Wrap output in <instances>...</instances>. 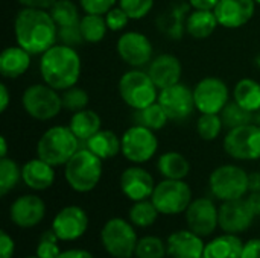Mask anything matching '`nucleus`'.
I'll return each mask as SVG.
<instances>
[{"label":"nucleus","instance_id":"obj_1","mask_svg":"<svg viewBox=\"0 0 260 258\" xmlns=\"http://www.w3.org/2000/svg\"><path fill=\"white\" fill-rule=\"evenodd\" d=\"M14 35L30 55H43L58 41V26L49 11L21 8L14 18Z\"/></svg>","mask_w":260,"mask_h":258},{"label":"nucleus","instance_id":"obj_2","mask_svg":"<svg viewBox=\"0 0 260 258\" xmlns=\"http://www.w3.org/2000/svg\"><path fill=\"white\" fill-rule=\"evenodd\" d=\"M82 70L79 53L75 47L56 43L41 55L40 75L43 82L58 91H64L78 84Z\"/></svg>","mask_w":260,"mask_h":258},{"label":"nucleus","instance_id":"obj_3","mask_svg":"<svg viewBox=\"0 0 260 258\" xmlns=\"http://www.w3.org/2000/svg\"><path fill=\"white\" fill-rule=\"evenodd\" d=\"M81 141L69 126H52L43 132L37 143V157L47 161L53 167L66 166V163L81 149Z\"/></svg>","mask_w":260,"mask_h":258},{"label":"nucleus","instance_id":"obj_4","mask_svg":"<svg viewBox=\"0 0 260 258\" xmlns=\"http://www.w3.org/2000/svg\"><path fill=\"white\" fill-rule=\"evenodd\" d=\"M64 178L72 190L88 193L98 187L102 178V160L87 148L79 149L66 163Z\"/></svg>","mask_w":260,"mask_h":258},{"label":"nucleus","instance_id":"obj_5","mask_svg":"<svg viewBox=\"0 0 260 258\" xmlns=\"http://www.w3.org/2000/svg\"><path fill=\"white\" fill-rule=\"evenodd\" d=\"M158 88L148 75L140 68H131L119 79L120 99L134 111L143 109L158 100Z\"/></svg>","mask_w":260,"mask_h":258},{"label":"nucleus","instance_id":"obj_6","mask_svg":"<svg viewBox=\"0 0 260 258\" xmlns=\"http://www.w3.org/2000/svg\"><path fill=\"white\" fill-rule=\"evenodd\" d=\"M24 113L38 122L55 119L62 109V99L58 90L47 84H32L21 94Z\"/></svg>","mask_w":260,"mask_h":258},{"label":"nucleus","instance_id":"obj_7","mask_svg":"<svg viewBox=\"0 0 260 258\" xmlns=\"http://www.w3.org/2000/svg\"><path fill=\"white\" fill-rule=\"evenodd\" d=\"M209 187L212 195L225 202L244 198L248 190V173L235 164H224L216 167L209 176Z\"/></svg>","mask_w":260,"mask_h":258},{"label":"nucleus","instance_id":"obj_8","mask_svg":"<svg viewBox=\"0 0 260 258\" xmlns=\"http://www.w3.org/2000/svg\"><path fill=\"white\" fill-rule=\"evenodd\" d=\"M101 242L107 254L113 258H122L134 255L139 239L131 222L120 217H113L102 227Z\"/></svg>","mask_w":260,"mask_h":258},{"label":"nucleus","instance_id":"obj_9","mask_svg":"<svg viewBox=\"0 0 260 258\" xmlns=\"http://www.w3.org/2000/svg\"><path fill=\"white\" fill-rule=\"evenodd\" d=\"M151 201L154 202L160 214L175 216L180 213H186L187 207L193 199L192 190L184 179L165 178L155 186Z\"/></svg>","mask_w":260,"mask_h":258},{"label":"nucleus","instance_id":"obj_10","mask_svg":"<svg viewBox=\"0 0 260 258\" xmlns=\"http://www.w3.org/2000/svg\"><path fill=\"white\" fill-rule=\"evenodd\" d=\"M158 151V138L155 131L133 125L122 135V155L133 164H145L155 157Z\"/></svg>","mask_w":260,"mask_h":258},{"label":"nucleus","instance_id":"obj_11","mask_svg":"<svg viewBox=\"0 0 260 258\" xmlns=\"http://www.w3.org/2000/svg\"><path fill=\"white\" fill-rule=\"evenodd\" d=\"M224 151L239 161L260 160V125L248 123L229 129L224 137Z\"/></svg>","mask_w":260,"mask_h":258},{"label":"nucleus","instance_id":"obj_12","mask_svg":"<svg viewBox=\"0 0 260 258\" xmlns=\"http://www.w3.org/2000/svg\"><path fill=\"white\" fill-rule=\"evenodd\" d=\"M195 108L200 114H221L230 102L229 85L215 76L201 79L193 88Z\"/></svg>","mask_w":260,"mask_h":258},{"label":"nucleus","instance_id":"obj_13","mask_svg":"<svg viewBox=\"0 0 260 258\" xmlns=\"http://www.w3.org/2000/svg\"><path fill=\"white\" fill-rule=\"evenodd\" d=\"M116 52L119 58L133 68H142L152 61L154 47L151 40L137 30L122 33L116 43Z\"/></svg>","mask_w":260,"mask_h":258},{"label":"nucleus","instance_id":"obj_14","mask_svg":"<svg viewBox=\"0 0 260 258\" xmlns=\"http://www.w3.org/2000/svg\"><path fill=\"white\" fill-rule=\"evenodd\" d=\"M158 103L163 106L169 120L172 122H184L197 109L193 90L181 82L160 90Z\"/></svg>","mask_w":260,"mask_h":258},{"label":"nucleus","instance_id":"obj_15","mask_svg":"<svg viewBox=\"0 0 260 258\" xmlns=\"http://www.w3.org/2000/svg\"><path fill=\"white\" fill-rule=\"evenodd\" d=\"M186 222L190 231L207 237L219 227V208L209 198H197L186 210Z\"/></svg>","mask_w":260,"mask_h":258},{"label":"nucleus","instance_id":"obj_16","mask_svg":"<svg viewBox=\"0 0 260 258\" xmlns=\"http://www.w3.org/2000/svg\"><path fill=\"white\" fill-rule=\"evenodd\" d=\"M87 228L88 216L78 205H67L61 208L52 220V230L61 242H75L81 239Z\"/></svg>","mask_w":260,"mask_h":258},{"label":"nucleus","instance_id":"obj_17","mask_svg":"<svg viewBox=\"0 0 260 258\" xmlns=\"http://www.w3.org/2000/svg\"><path fill=\"white\" fill-rule=\"evenodd\" d=\"M254 217V213L244 198L225 201L219 207V228L229 234H241L247 231Z\"/></svg>","mask_w":260,"mask_h":258},{"label":"nucleus","instance_id":"obj_18","mask_svg":"<svg viewBox=\"0 0 260 258\" xmlns=\"http://www.w3.org/2000/svg\"><path fill=\"white\" fill-rule=\"evenodd\" d=\"M46 216V204L37 195L18 196L9 208V217L14 225L23 230L37 227Z\"/></svg>","mask_w":260,"mask_h":258},{"label":"nucleus","instance_id":"obj_19","mask_svg":"<svg viewBox=\"0 0 260 258\" xmlns=\"http://www.w3.org/2000/svg\"><path fill=\"white\" fill-rule=\"evenodd\" d=\"M155 186L152 175L139 164L125 169L120 175V190L133 202L151 199Z\"/></svg>","mask_w":260,"mask_h":258},{"label":"nucleus","instance_id":"obj_20","mask_svg":"<svg viewBox=\"0 0 260 258\" xmlns=\"http://www.w3.org/2000/svg\"><path fill=\"white\" fill-rule=\"evenodd\" d=\"M256 5L254 0H219L213 12L219 26L225 29H239L254 17Z\"/></svg>","mask_w":260,"mask_h":258},{"label":"nucleus","instance_id":"obj_21","mask_svg":"<svg viewBox=\"0 0 260 258\" xmlns=\"http://www.w3.org/2000/svg\"><path fill=\"white\" fill-rule=\"evenodd\" d=\"M148 75L154 81L158 90H163L166 87L175 85L181 81L183 75V65L180 59L175 55L171 53H161L148 65Z\"/></svg>","mask_w":260,"mask_h":258},{"label":"nucleus","instance_id":"obj_22","mask_svg":"<svg viewBox=\"0 0 260 258\" xmlns=\"http://www.w3.org/2000/svg\"><path fill=\"white\" fill-rule=\"evenodd\" d=\"M190 11L189 2L172 3L157 17V29L169 40H181L186 33V20Z\"/></svg>","mask_w":260,"mask_h":258},{"label":"nucleus","instance_id":"obj_23","mask_svg":"<svg viewBox=\"0 0 260 258\" xmlns=\"http://www.w3.org/2000/svg\"><path fill=\"white\" fill-rule=\"evenodd\" d=\"M166 248L171 258H201L204 255L206 243L203 237L193 231L180 230L168 237Z\"/></svg>","mask_w":260,"mask_h":258},{"label":"nucleus","instance_id":"obj_24","mask_svg":"<svg viewBox=\"0 0 260 258\" xmlns=\"http://www.w3.org/2000/svg\"><path fill=\"white\" fill-rule=\"evenodd\" d=\"M21 181L35 192L47 190L55 182V169L41 158H32L21 167Z\"/></svg>","mask_w":260,"mask_h":258},{"label":"nucleus","instance_id":"obj_25","mask_svg":"<svg viewBox=\"0 0 260 258\" xmlns=\"http://www.w3.org/2000/svg\"><path fill=\"white\" fill-rule=\"evenodd\" d=\"M30 53L18 44L9 46L0 53V73L6 79H17L30 67Z\"/></svg>","mask_w":260,"mask_h":258},{"label":"nucleus","instance_id":"obj_26","mask_svg":"<svg viewBox=\"0 0 260 258\" xmlns=\"http://www.w3.org/2000/svg\"><path fill=\"white\" fill-rule=\"evenodd\" d=\"M85 148L98 155L102 161L111 160L122 152V137H119L114 131L101 129L85 141Z\"/></svg>","mask_w":260,"mask_h":258},{"label":"nucleus","instance_id":"obj_27","mask_svg":"<svg viewBox=\"0 0 260 258\" xmlns=\"http://www.w3.org/2000/svg\"><path fill=\"white\" fill-rule=\"evenodd\" d=\"M218 26L219 23L213 11L192 9L186 20V33L195 40H206L216 30Z\"/></svg>","mask_w":260,"mask_h":258},{"label":"nucleus","instance_id":"obj_28","mask_svg":"<svg viewBox=\"0 0 260 258\" xmlns=\"http://www.w3.org/2000/svg\"><path fill=\"white\" fill-rule=\"evenodd\" d=\"M69 128L73 131V134L81 143H85L88 138H91L96 132L102 129V120L96 111L85 108L72 114Z\"/></svg>","mask_w":260,"mask_h":258},{"label":"nucleus","instance_id":"obj_29","mask_svg":"<svg viewBox=\"0 0 260 258\" xmlns=\"http://www.w3.org/2000/svg\"><path fill=\"white\" fill-rule=\"evenodd\" d=\"M244 249V242L238 234H222L206 243L204 257L206 258H241Z\"/></svg>","mask_w":260,"mask_h":258},{"label":"nucleus","instance_id":"obj_30","mask_svg":"<svg viewBox=\"0 0 260 258\" xmlns=\"http://www.w3.org/2000/svg\"><path fill=\"white\" fill-rule=\"evenodd\" d=\"M157 170L166 179H184L190 172V163L183 154L171 151L158 157Z\"/></svg>","mask_w":260,"mask_h":258},{"label":"nucleus","instance_id":"obj_31","mask_svg":"<svg viewBox=\"0 0 260 258\" xmlns=\"http://www.w3.org/2000/svg\"><path fill=\"white\" fill-rule=\"evenodd\" d=\"M233 100L247 111H260V84L251 78L241 79L233 88Z\"/></svg>","mask_w":260,"mask_h":258},{"label":"nucleus","instance_id":"obj_32","mask_svg":"<svg viewBox=\"0 0 260 258\" xmlns=\"http://www.w3.org/2000/svg\"><path fill=\"white\" fill-rule=\"evenodd\" d=\"M158 214L160 213H158L157 207L154 205V202L151 199H143V201H137L131 205V208L128 211V219L134 227L148 228L157 222Z\"/></svg>","mask_w":260,"mask_h":258},{"label":"nucleus","instance_id":"obj_33","mask_svg":"<svg viewBox=\"0 0 260 258\" xmlns=\"http://www.w3.org/2000/svg\"><path fill=\"white\" fill-rule=\"evenodd\" d=\"M79 27L84 36V41L90 44L101 43L108 32L105 17L96 15V14H85L84 17H81Z\"/></svg>","mask_w":260,"mask_h":258},{"label":"nucleus","instance_id":"obj_34","mask_svg":"<svg viewBox=\"0 0 260 258\" xmlns=\"http://www.w3.org/2000/svg\"><path fill=\"white\" fill-rule=\"evenodd\" d=\"M136 122H137V125L146 126L152 131H160L168 125L169 117H168L166 111L163 109V106L157 100L152 105L136 111Z\"/></svg>","mask_w":260,"mask_h":258},{"label":"nucleus","instance_id":"obj_35","mask_svg":"<svg viewBox=\"0 0 260 258\" xmlns=\"http://www.w3.org/2000/svg\"><path fill=\"white\" fill-rule=\"evenodd\" d=\"M49 12L58 27L78 24L81 21L79 9L72 0H56L55 5L49 9Z\"/></svg>","mask_w":260,"mask_h":258},{"label":"nucleus","instance_id":"obj_36","mask_svg":"<svg viewBox=\"0 0 260 258\" xmlns=\"http://www.w3.org/2000/svg\"><path fill=\"white\" fill-rule=\"evenodd\" d=\"M221 119H222L224 126L227 129H233V128H238V126H244V125L253 123L254 113L247 111L245 108H242L241 105H238L233 100V102H229L225 105V108L221 111Z\"/></svg>","mask_w":260,"mask_h":258},{"label":"nucleus","instance_id":"obj_37","mask_svg":"<svg viewBox=\"0 0 260 258\" xmlns=\"http://www.w3.org/2000/svg\"><path fill=\"white\" fill-rule=\"evenodd\" d=\"M21 179V167L11 158L0 160V196H6Z\"/></svg>","mask_w":260,"mask_h":258},{"label":"nucleus","instance_id":"obj_38","mask_svg":"<svg viewBox=\"0 0 260 258\" xmlns=\"http://www.w3.org/2000/svg\"><path fill=\"white\" fill-rule=\"evenodd\" d=\"M224 128L221 114H200L197 120V132L204 141H213Z\"/></svg>","mask_w":260,"mask_h":258},{"label":"nucleus","instance_id":"obj_39","mask_svg":"<svg viewBox=\"0 0 260 258\" xmlns=\"http://www.w3.org/2000/svg\"><path fill=\"white\" fill-rule=\"evenodd\" d=\"M134 255L137 258H165L168 255V248L160 237L145 236L139 239Z\"/></svg>","mask_w":260,"mask_h":258},{"label":"nucleus","instance_id":"obj_40","mask_svg":"<svg viewBox=\"0 0 260 258\" xmlns=\"http://www.w3.org/2000/svg\"><path fill=\"white\" fill-rule=\"evenodd\" d=\"M61 99H62V108L67 111H72V113L85 109L88 106V102H90L88 93L85 90L76 87V85L64 90L61 94Z\"/></svg>","mask_w":260,"mask_h":258},{"label":"nucleus","instance_id":"obj_41","mask_svg":"<svg viewBox=\"0 0 260 258\" xmlns=\"http://www.w3.org/2000/svg\"><path fill=\"white\" fill-rule=\"evenodd\" d=\"M61 240L58 239V236L55 234L53 230L50 231H44L38 240L37 245V257L40 258H58L61 254L59 249V243Z\"/></svg>","mask_w":260,"mask_h":258},{"label":"nucleus","instance_id":"obj_42","mask_svg":"<svg viewBox=\"0 0 260 258\" xmlns=\"http://www.w3.org/2000/svg\"><path fill=\"white\" fill-rule=\"evenodd\" d=\"M117 5L129 15L131 20H142L152 11L154 0H119Z\"/></svg>","mask_w":260,"mask_h":258},{"label":"nucleus","instance_id":"obj_43","mask_svg":"<svg viewBox=\"0 0 260 258\" xmlns=\"http://www.w3.org/2000/svg\"><path fill=\"white\" fill-rule=\"evenodd\" d=\"M104 17H105L108 30H111V32H120V30H123L128 26V23L131 21L129 15L119 5L114 6V8H111Z\"/></svg>","mask_w":260,"mask_h":258},{"label":"nucleus","instance_id":"obj_44","mask_svg":"<svg viewBox=\"0 0 260 258\" xmlns=\"http://www.w3.org/2000/svg\"><path fill=\"white\" fill-rule=\"evenodd\" d=\"M58 41L61 44L70 46V47H76L84 41L79 23L78 24H72V26H66V27H58Z\"/></svg>","mask_w":260,"mask_h":258},{"label":"nucleus","instance_id":"obj_45","mask_svg":"<svg viewBox=\"0 0 260 258\" xmlns=\"http://www.w3.org/2000/svg\"><path fill=\"white\" fill-rule=\"evenodd\" d=\"M119 0H79V6L85 14L105 15Z\"/></svg>","mask_w":260,"mask_h":258},{"label":"nucleus","instance_id":"obj_46","mask_svg":"<svg viewBox=\"0 0 260 258\" xmlns=\"http://www.w3.org/2000/svg\"><path fill=\"white\" fill-rule=\"evenodd\" d=\"M14 251H15V243L12 237L6 231H2L0 233V258H12Z\"/></svg>","mask_w":260,"mask_h":258},{"label":"nucleus","instance_id":"obj_47","mask_svg":"<svg viewBox=\"0 0 260 258\" xmlns=\"http://www.w3.org/2000/svg\"><path fill=\"white\" fill-rule=\"evenodd\" d=\"M241 258H260V239H251L245 242Z\"/></svg>","mask_w":260,"mask_h":258},{"label":"nucleus","instance_id":"obj_48","mask_svg":"<svg viewBox=\"0 0 260 258\" xmlns=\"http://www.w3.org/2000/svg\"><path fill=\"white\" fill-rule=\"evenodd\" d=\"M23 8H32V9H44L49 11L56 0H17Z\"/></svg>","mask_w":260,"mask_h":258},{"label":"nucleus","instance_id":"obj_49","mask_svg":"<svg viewBox=\"0 0 260 258\" xmlns=\"http://www.w3.org/2000/svg\"><path fill=\"white\" fill-rule=\"evenodd\" d=\"M189 5L192 6V9H207V11H213L218 5L219 0H187Z\"/></svg>","mask_w":260,"mask_h":258},{"label":"nucleus","instance_id":"obj_50","mask_svg":"<svg viewBox=\"0 0 260 258\" xmlns=\"http://www.w3.org/2000/svg\"><path fill=\"white\" fill-rule=\"evenodd\" d=\"M251 211L254 213V216H260V192H250L248 198H245Z\"/></svg>","mask_w":260,"mask_h":258},{"label":"nucleus","instance_id":"obj_51","mask_svg":"<svg viewBox=\"0 0 260 258\" xmlns=\"http://www.w3.org/2000/svg\"><path fill=\"white\" fill-rule=\"evenodd\" d=\"M58 258H94L85 249H67L62 251Z\"/></svg>","mask_w":260,"mask_h":258},{"label":"nucleus","instance_id":"obj_52","mask_svg":"<svg viewBox=\"0 0 260 258\" xmlns=\"http://www.w3.org/2000/svg\"><path fill=\"white\" fill-rule=\"evenodd\" d=\"M11 102V96H9V90L6 87V84H0V111L5 113L9 106Z\"/></svg>","mask_w":260,"mask_h":258},{"label":"nucleus","instance_id":"obj_53","mask_svg":"<svg viewBox=\"0 0 260 258\" xmlns=\"http://www.w3.org/2000/svg\"><path fill=\"white\" fill-rule=\"evenodd\" d=\"M248 190L260 192V172L248 173Z\"/></svg>","mask_w":260,"mask_h":258},{"label":"nucleus","instance_id":"obj_54","mask_svg":"<svg viewBox=\"0 0 260 258\" xmlns=\"http://www.w3.org/2000/svg\"><path fill=\"white\" fill-rule=\"evenodd\" d=\"M8 157V141L6 137H0V158Z\"/></svg>","mask_w":260,"mask_h":258},{"label":"nucleus","instance_id":"obj_55","mask_svg":"<svg viewBox=\"0 0 260 258\" xmlns=\"http://www.w3.org/2000/svg\"><path fill=\"white\" fill-rule=\"evenodd\" d=\"M254 2H256V3H257V5H260V0H254Z\"/></svg>","mask_w":260,"mask_h":258},{"label":"nucleus","instance_id":"obj_56","mask_svg":"<svg viewBox=\"0 0 260 258\" xmlns=\"http://www.w3.org/2000/svg\"><path fill=\"white\" fill-rule=\"evenodd\" d=\"M26 258H40V257H37V255H35V257H26Z\"/></svg>","mask_w":260,"mask_h":258},{"label":"nucleus","instance_id":"obj_57","mask_svg":"<svg viewBox=\"0 0 260 258\" xmlns=\"http://www.w3.org/2000/svg\"><path fill=\"white\" fill-rule=\"evenodd\" d=\"M122 258H131V257H122Z\"/></svg>","mask_w":260,"mask_h":258},{"label":"nucleus","instance_id":"obj_58","mask_svg":"<svg viewBox=\"0 0 260 258\" xmlns=\"http://www.w3.org/2000/svg\"><path fill=\"white\" fill-rule=\"evenodd\" d=\"M201 258H206V257H204V255H203V257H201Z\"/></svg>","mask_w":260,"mask_h":258}]
</instances>
